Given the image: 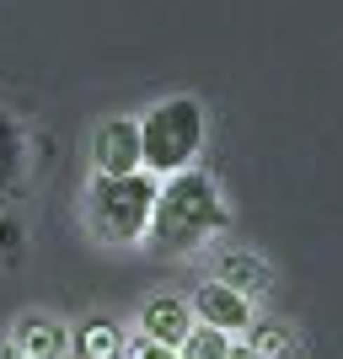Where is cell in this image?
I'll return each instance as SVG.
<instances>
[{"label": "cell", "mask_w": 343, "mask_h": 359, "mask_svg": "<svg viewBox=\"0 0 343 359\" xmlns=\"http://www.w3.org/2000/svg\"><path fill=\"white\" fill-rule=\"evenodd\" d=\"M156 188L161 182L150 172H135V177H91V194H86L91 231L102 241H145L150 210H156Z\"/></svg>", "instance_id": "3957f363"}, {"label": "cell", "mask_w": 343, "mask_h": 359, "mask_svg": "<svg viewBox=\"0 0 343 359\" xmlns=\"http://www.w3.org/2000/svg\"><path fill=\"white\" fill-rule=\"evenodd\" d=\"M123 338L119 322H107V316H91L86 327H81V338H75V354L81 359H123Z\"/></svg>", "instance_id": "9c48e42d"}, {"label": "cell", "mask_w": 343, "mask_h": 359, "mask_svg": "<svg viewBox=\"0 0 343 359\" xmlns=\"http://www.w3.org/2000/svg\"><path fill=\"white\" fill-rule=\"evenodd\" d=\"M123 359H177V354L161 348V344H150V338H129V344H123Z\"/></svg>", "instance_id": "7c38bea8"}, {"label": "cell", "mask_w": 343, "mask_h": 359, "mask_svg": "<svg viewBox=\"0 0 343 359\" xmlns=\"http://www.w3.org/2000/svg\"><path fill=\"white\" fill-rule=\"evenodd\" d=\"M225 359H257V354H253V344H231V354H225Z\"/></svg>", "instance_id": "4fadbf2b"}, {"label": "cell", "mask_w": 343, "mask_h": 359, "mask_svg": "<svg viewBox=\"0 0 343 359\" xmlns=\"http://www.w3.org/2000/svg\"><path fill=\"white\" fill-rule=\"evenodd\" d=\"M215 285H225V290H236V295L257 300V295H269L274 273H269V263H263V257L241 252V247H225V252L215 257Z\"/></svg>", "instance_id": "52a82bcc"}, {"label": "cell", "mask_w": 343, "mask_h": 359, "mask_svg": "<svg viewBox=\"0 0 343 359\" xmlns=\"http://www.w3.org/2000/svg\"><path fill=\"white\" fill-rule=\"evenodd\" d=\"M22 150H27V140H22V129L11 123V113L0 107V198L11 194V182L22 177Z\"/></svg>", "instance_id": "30bf717a"}, {"label": "cell", "mask_w": 343, "mask_h": 359, "mask_svg": "<svg viewBox=\"0 0 343 359\" xmlns=\"http://www.w3.org/2000/svg\"><path fill=\"white\" fill-rule=\"evenodd\" d=\"M135 123H140V166L156 182L188 172L194 156L204 150V107L194 97H166Z\"/></svg>", "instance_id": "7a4b0ae2"}, {"label": "cell", "mask_w": 343, "mask_h": 359, "mask_svg": "<svg viewBox=\"0 0 343 359\" xmlns=\"http://www.w3.org/2000/svg\"><path fill=\"white\" fill-rule=\"evenodd\" d=\"M225 225H231V210H225L215 177L188 166V172H177L156 188V210H150L145 236L161 252H194V247H204V236H215Z\"/></svg>", "instance_id": "6da1fadb"}, {"label": "cell", "mask_w": 343, "mask_h": 359, "mask_svg": "<svg viewBox=\"0 0 343 359\" xmlns=\"http://www.w3.org/2000/svg\"><path fill=\"white\" fill-rule=\"evenodd\" d=\"M231 344H236V338H225V332H215V327H194L188 344L177 348V359H225Z\"/></svg>", "instance_id": "8fae6325"}, {"label": "cell", "mask_w": 343, "mask_h": 359, "mask_svg": "<svg viewBox=\"0 0 343 359\" xmlns=\"http://www.w3.org/2000/svg\"><path fill=\"white\" fill-rule=\"evenodd\" d=\"M0 359H27V354H16V348H6V354H0Z\"/></svg>", "instance_id": "5bb4252c"}, {"label": "cell", "mask_w": 343, "mask_h": 359, "mask_svg": "<svg viewBox=\"0 0 343 359\" xmlns=\"http://www.w3.org/2000/svg\"><path fill=\"white\" fill-rule=\"evenodd\" d=\"M91 161H97V177H135V172H145V166H140V123L135 118L97 123Z\"/></svg>", "instance_id": "277c9868"}, {"label": "cell", "mask_w": 343, "mask_h": 359, "mask_svg": "<svg viewBox=\"0 0 343 359\" xmlns=\"http://www.w3.org/2000/svg\"><path fill=\"white\" fill-rule=\"evenodd\" d=\"M11 348H16V354H27V359H65V354H70V327L54 322V316H22Z\"/></svg>", "instance_id": "ba28073f"}, {"label": "cell", "mask_w": 343, "mask_h": 359, "mask_svg": "<svg viewBox=\"0 0 343 359\" xmlns=\"http://www.w3.org/2000/svg\"><path fill=\"white\" fill-rule=\"evenodd\" d=\"M188 306H194V322H199V327H215V332H225V338L253 332V322H257V316H253V300L236 295V290H225V285H215V279L199 285Z\"/></svg>", "instance_id": "5b68a950"}, {"label": "cell", "mask_w": 343, "mask_h": 359, "mask_svg": "<svg viewBox=\"0 0 343 359\" xmlns=\"http://www.w3.org/2000/svg\"><path fill=\"white\" fill-rule=\"evenodd\" d=\"M194 306L182 295H150L145 306H140V338H150V344H161L177 354L182 344H188V332H194Z\"/></svg>", "instance_id": "8992f818"}]
</instances>
